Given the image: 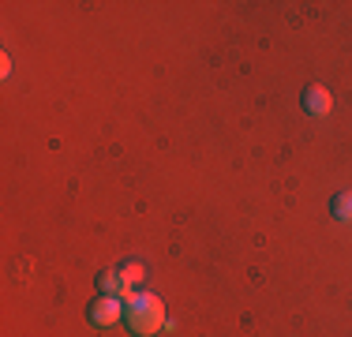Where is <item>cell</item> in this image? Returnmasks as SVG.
Returning a JSON list of instances; mask_svg holds the SVG:
<instances>
[{"instance_id":"6da1fadb","label":"cell","mask_w":352,"mask_h":337,"mask_svg":"<svg viewBox=\"0 0 352 337\" xmlns=\"http://www.w3.org/2000/svg\"><path fill=\"white\" fill-rule=\"evenodd\" d=\"M124 318H128V326H131V334H135V337H150V334H157L165 326V307H162V300H157V296L142 292V296L128 300Z\"/></svg>"},{"instance_id":"7a4b0ae2","label":"cell","mask_w":352,"mask_h":337,"mask_svg":"<svg viewBox=\"0 0 352 337\" xmlns=\"http://www.w3.org/2000/svg\"><path fill=\"white\" fill-rule=\"evenodd\" d=\"M87 315H90V323L94 326H113V323H120V315H124V307H120V296H98L94 303L87 307Z\"/></svg>"},{"instance_id":"3957f363","label":"cell","mask_w":352,"mask_h":337,"mask_svg":"<svg viewBox=\"0 0 352 337\" xmlns=\"http://www.w3.org/2000/svg\"><path fill=\"white\" fill-rule=\"evenodd\" d=\"M304 109H307L311 116H326V113L333 109V94L322 87V83H311V87L304 90Z\"/></svg>"},{"instance_id":"277c9868","label":"cell","mask_w":352,"mask_h":337,"mask_svg":"<svg viewBox=\"0 0 352 337\" xmlns=\"http://www.w3.org/2000/svg\"><path fill=\"white\" fill-rule=\"evenodd\" d=\"M98 289H102L105 296H120V300H131V292H128V285H124L120 270H102V274H98Z\"/></svg>"},{"instance_id":"5b68a950","label":"cell","mask_w":352,"mask_h":337,"mask_svg":"<svg viewBox=\"0 0 352 337\" xmlns=\"http://www.w3.org/2000/svg\"><path fill=\"white\" fill-rule=\"evenodd\" d=\"M330 214L338 217V221H352V188H349V191H338V195H333Z\"/></svg>"},{"instance_id":"8992f818","label":"cell","mask_w":352,"mask_h":337,"mask_svg":"<svg viewBox=\"0 0 352 337\" xmlns=\"http://www.w3.org/2000/svg\"><path fill=\"white\" fill-rule=\"evenodd\" d=\"M116 270H120V277H124V285H128V289H131V285H139L142 277H146V266H142L139 259H128V263L116 266Z\"/></svg>"}]
</instances>
